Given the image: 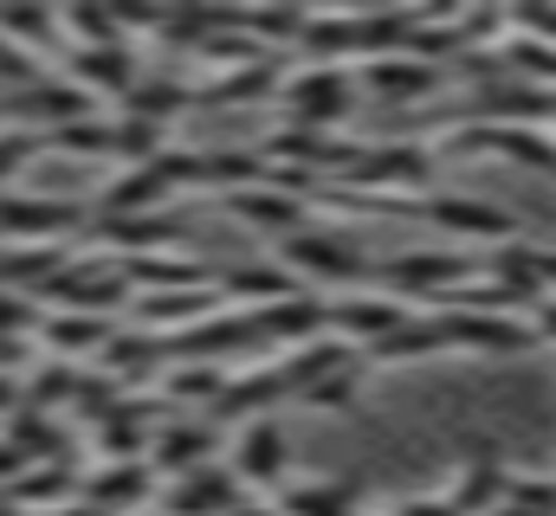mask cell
<instances>
[{"mask_svg": "<svg viewBox=\"0 0 556 516\" xmlns=\"http://www.w3.org/2000/svg\"><path fill=\"white\" fill-rule=\"evenodd\" d=\"M278 265H285L304 291H317V297L363 291V278H369V253H363V240L330 233V227H304L298 240H285V246H278Z\"/></svg>", "mask_w": 556, "mask_h": 516, "instance_id": "1", "label": "cell"}, {"mask_svg": "<svg viewBox=\"0 0 556 516\" xmlns=\"http://www.w3.org/2000/svg\"><path fill=\"white\" fill-rule=\"evenodd\" d=\"M350 117H356V72H343V65H291L285 98H278V124L343 136Z\"/></svg>", "mask_w": 556, "mask_h": 516, "instance_id": "2", "label": "cell"}, {"mask_svg": "<svg viewBox=\"0 0 556 516\" xmlns=\"http://www.w3.org/2000/svg\"><path fill=\"white\" fill-rule=\"evenodd\" d=\"M91 227V201L72 194H26L7 188L0 194V246H72Z\"/></svg>", "mask_w": 556, "mask_h": 516, "instance_id": "3", "label": "cell"}, {"mask_svg": "<svg viewBox=\"0 0 556 516\" xmlns=\"http://www.w3.org/2000/svg\"><path fill=\"white\" fill-rule=\"evenodd\" d=\"M285 465H291V439H285V420H253L227 439V472L247 485V498H278L285 491Z\"/></svg>", "mask_w": 556, "mask_h": 516, "instance_id": "4", "label": "cell"}, {"mask_svg": "<svg viewBox=\"0 0 556 516\" xmlns=\"http://www.w3.org/2000/svg\"><path fill=\"white\" fill-rule=\"evenodd\" d=\"M285 400H291L285 369H278V362H253V369H233V382L220 387V400L207 407V420H214L220 433H240V426H253V420H273Z\"/></svg>", "mask_w": 556, "mask_h": 516, "instance_id": "5", "label": "cell"}, {"mask_svg": "<svg viewBox=\"0 0 556 516\" xmlns=\"http://www.w3.org/2000/svg\"><path fill=\"white\" fill-rule=\"evenodd\" d=\"M13 124L20 129H39V136H52V129L65 124H85V117H98V98L78 85V78H65V72H46L39 85H26V91H13Z\"/></svg>", "mask_w": 556, "mask_h": 516, "instance_id": "6", "label": "cell"}, {"mask_svg": "<svg viewBox=\"0 0 556 516\" xmlns=\"http://www.w3.org/2000/svg\"><path fill=\"white\" fill-rule=\"evenodd\" d=\"M408 317H415V310H408L402 297H389V291H343V297H330V336L350 343V349H363V356H369L382 336H395Z\"/></svg>", "mask_w": 556, "mask_h": 516, "instance_id": "7", "label": "cell"}, {"mask_svg": "<svg viewBox=\"0 0 556 516\" xmlns=\"http://www.w3.org/2000/svg\"><path fill=\"white\" fill-rule=\"evenodd\" d=\"M220 446H227V433H220L207 413L162 420V426H155V446H149V465H155V472H162V485H168V478H188V472L214 465V459H220Z\"/></svg>", "mask_w": 556, "mask_h": 516, "instance_id": "8", "label": "cell"}, {"mask_svg": "<svg viewBox=\"0 0 556 516\" xmlns=\"http://www.w3.org/2000/svg\"><path fill=\"white\" fill-rule=\"evenodd\" d=\"M240 504H247V485L227 472V459H214L188 478H168L155 498V516H233Z\"/></svg>", "mask_w": 556, "mask_h": 516, "instance_id": "9", "label": "cell"}, {"mask_svg": "<svg viewBox=\"0 0 556 516\" xmlns=\"http://www.w3.org/2000/svg\"><path fill=\"white\" fill-rule=\"evenodd\" d=\"M220 207H227L240 227H253V233L278 240V246H285V240H298V233L311 227V201H304V194H291V188H278L273 175H266L260 188H240V194H227Z\"/></svg>", "mask_w": 556, "mask_h": 516, "instance_id": "10", "label": "cell"}, {"mask_svg": "<svg viewBox=\"0 0 556 516\" xmlns=\"http://www.w3.org/2000/svg\"><path fill=\"white\" fill-rule=\"evenodd\" d=\"M175 188L168 175L149 162V168H117L104 188H91V220H142V214H168Z\"/></svg>", "mask_w": 556, "mask_h": 516, "instance_id": "11", "label": "cell"}, {"mask_svg": "<svg viewBox=\"0 0 556 516\" xmlns=\"http://www.w3.org/2000/svg\"><path fill=\"white\" fill-rule=\"evenodd\" d=\"M155 498H162V472L149 459L85 472V504H98L104 516H142V511H155Z\"/></svg>", "mask_w": 556, "mask_h": 516, "instance_id": "12", "label": "cell"}, {"mask_svg": "<svg viewBox=\"0 0 556 516\" xmlns=\"http://www.w3.org/2000/svg\"><path fill=\"white\" fill-rule=\"evenodd\" d=\"M117 330H124V323L91 317V310H46V323H39V356L85 369V362H98V356H104V343H111Z\"/></svg>", "mask_w": 556, "mask_h": 516, "instance_id": "13", "label": "cell"}, {"mask_svg": "<svg viewBox=\"0 0 556 516\" xmlns=\"http://www.w3.org/2000/svg\"><path fill=\"white\" fill-rule=\"evenodd\" d=\"M440 65H427L415 52H395V59H369V65H356V85L363 91H376L382 104H395V111H408V104H427L433 91H440Z\"/></svg>", "mask_w": 556, "mask_h": 516, "instance_id": "14", "label": "cell"}, {"mask_svg": "<svg viewBox=\"0 0 556 516\" xmlns=\"http://www.w3.org/2000/svg\"><path fill=\"white\" fill-rule=\"evenodd\" d=\"M162 369H168V349H162V336H149V330H117L111 343H104V356H98V375H111L117 387H130V394H155L162 382Z\"/></svg>", "mask_w": 556, "mask_h": 516, "instance_id": "15", "label": "cell"}, {"mask_svg": "<svg viewBox=\"0 0 556 516\" xmlns=\"http://www.w3.org/2000/svg\"><path fill=\"white\" fill-rule=\"evenodd\" d=\"M65 78H78L91 98H130L142 78V52L137 46H85V52H65Z\"/></svg>", "mask_w": 556, "mask_h": 516, "instance_id": "16", "label": "cell"}, {"mask_svg": "<svg viewBox=\"0 0 556 516\" xmlns=\"http://www.w3.org/2000/svg\"><path fill=\"white\" fill-rule=\"evenodd\" d=\"M420 214L440 227V233H459V240H511V214L492 207V201H466V194H420Z\"/></svg>", "mask_w": 556, "mask_h": 516, "instance_id": "17", "label": "cell"}, {"mask_svg": "<svg viewBox=\"0 0 556 516\" xmlns=\"http://www.w3.org/2000/svg\"><path fill=\"white\" fill-rule=\"evenodd\" d=\"M0 439H7L13 452H26L33 465H72V459H78L72 439H65V426H59L52 413H33V407L7 413V420H0Z\"/></svg>", "mask_w": 556, "mask_h": 516, "instance_id": "18", "label": "cell"}, {"mask_svg": "<svg viewBox=\"0 0 556 516\" xmlns=\"http://www.w3.org/2000/svg\"><path fill=\"white\" fill-rule=\"evenodd\" d=\"M446 349H453V343H446L440 310H433V317H420V310H415V317H408L395 336H382L363 362H369V369H402V362H433V356H446Z\"/></svg>", "mask_w": 556, "mask_h": 516, "instance_id": "19", "label": "cell"}, {"mask_svg": "<svg viewBox=\"0 0 556 516\" xmlns=\"http://www.w3.org/2000/svg\"><path fill=\"white\" fill-rule=\"evenodd\" d=\"M194 111V85L188 78H168V72H142L137 91L117 104V117H149V124H168L175 129V117H188Z\"/></svg>", "mask_w": 556, "mask_h": 516, "instance_id": "20", "label": "cell"}, {"mask_svg": "<svg viewBox=\"0 0 556 516\" xmlns=\"http://www.w3.org/2000/svg\"><path fill=\"white\" fill-rule=\"evenodd\" d=\"M0 33L13 46H26L39 65H46V52H72L65 46V7H0Z\"/></svg>", "mask_w": 556, "mask_h": 516, "instance_id": "21", "label": "cell"}, {"mask_svg": "<svg viewBox=\"0 0 556 516\" xmlns=\"http://www.w3.org/2000/svg\"><path fill=\"white\" fill-rule=\"evenodd\" d=\"M78 375L85 369H72V362H33L26 375H20V387H26V400L20 407H33V413H72V400H78Z\"/></svg>", "mask_w": 556, "mask_h": 516, "instance_id": "22", "label": "cell"}, {"mask_svg": "<svg viewBox=\"0 0 556 516\" xmlns=\"http://www.w3.org/2000/svg\"><path fill=\"white\" fill-rule=\"evenodd\" d=\"M111 124H117V149H111L117 168H149V162H162L175 149L168 124H149V117H111Z\"/></svg>", "mask_w": 556, "mask_h": 516, "instance_id": "23", "label": "cell"}, {"mask_svg": "<svg viewBox=\"0 0 556 516\" xmlns=\"http://www.w3.org/2000/svg\"><path fill=\"white\" fill-rule=\"evenodd\" d=\"M273 504H278V516H363L350 485H324V478H311V485H285Z\"/></svg>", "mask_w": 556, "mask_h": 516, "instance_id": "24", "label": "cell"}, {"mask_svg": "<svg viewBox=\"0 0 556 516\" xmlns=\"http://www.w3.org/2000/svg\"><path fill=\"white\" fill-rule=\"evenodd\" d=\"M65 46L85 52V46H137L117 20V7H65Z\"/></svg>", "mask_w": 556, "mask_h": 516, "instance_id": "25", "label": "cell"}, {"mask_svg": "<svg viewBox=\"0 0 556 516\" xmlns=\"http://www.w3.org/2000/svg\"><path fill=\"white\" fill-rule=\"evenodd\" d=\"M363 375H369V362H350V369L324 375L317 387H304L298 400H304V407H317V413H337V407H350V400H356V387H363Z\"/></svg>", "mask_w": 556, "mask_h": 516, "instance_id": "26", "label": "cell"}, {"mask_svg": "<svg viewBox=\"0 0 556 516\" xmlns=\"http://www.w3.org/2000/svg\"><path fill=\"white\" fill-rule=\"evenodd\" d=\"M33 155H46V136H39V129H20V124L0 129V194L13 188V175H20Z\"/></svg>", "mask_w": 556, "mask_h": 516, "instance_id": "27", "label": "cell"}, {"mask_svg": "<svg viewBox=\"0 0 556 516\" xmlns=\"http://www.w3.org/2000/svg\"><path fill=\"white\" fill-rule=\"evenodd\" d=\"M39 297H26V291H0V336H13V343H39V323H46V310H33Z\"/></svg>", "mask_w": 556, "mask_h": 516, "instance_id": "28", "label": "cell"}, {"mask_svg": "<svg viewBox=\"0 0 556 516\" xmlns=\"http://www.w3.org/2000/svg\"><path fill=\"white\" fill-rule=\"evenodd\" d=\"M39 78H46V65H39L26 46H13V39L0 33V85H7V91H26V85H39Z\"/></svg>", "mask_w": 556, "mask_h": 516, "instance_id": "29", "label": "cell"}, {"mask_svg": "<svg viewBox=\"0 0 556 516\" xmlns=\"http://www.w3.org/2000/svg\"><path fill=\"white\" fill-rule=\"evenodd\" d=\"M20 400H26L20 375H0V420H7V413H20Z\"/></svg>", "mask_w": 556, "mask_h": 516, "instance_id": "30", "label": "cell"}, {"mask_svg": "<svg viewBox=\"0 0 556 516\" xmlns=\"http://www.w3.org/2000/svg\"><path fill=\"white\" fill-rule=\"evenodd\" d=\"M233 516H278V504H273V498H247Z\"/></svg>", "mask_w": 556, "mask_h": 516, "instance_id": "31", "label": "cell"}, {"mask_svg": "<svg viewBox=\"0 0 556 516\" xmlns=\"http://www.w3.org/2000/svg\"><path fill=\"white\" fill-rule=\"evenodd\" d=\"M46 516H104L98 504H85V498H72V504H59V511H46Z\"/></svg>", "mask_w": 556, "mask_h": 516, "instance_id": "32", "label": "cell"}, {"mask_svg": "<svg viewBox=\"0 0 556 516\" xmlns=\"http://www.w3.org/2000/svg\"><path fill=\"white\" fill-rule=\"evenodd\" d=\"M544 330H551V336H556V304H551V310H544Z\"/></svg>", "mask_w": 556, "mask_h": 516, "instance_id": "33", "label": "cell"}, {"mask_svg": "<svg viewBox=\"0 0 556 516\" xmlns=\"http://www.w3.org/2000/svg\"><path fill=\"white\" fill-rule=\"evenodd\" d=\"M0 516H26V511H13V504H7V498H0Z\"/></svg>", "mask_w": 556, "mask_h": 516, "instance_id": "34", "label": "cell"}]
</instances>
